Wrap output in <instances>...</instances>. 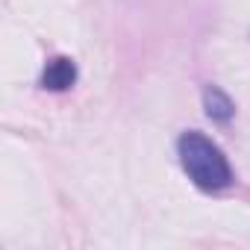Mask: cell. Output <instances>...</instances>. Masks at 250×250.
Returning a JSON list of instances; mask_svg holds the SVG:
<instances>
[{"instance_id": "cell-2", "label": "cell", "mask_w": 250, "mask_h": 250, "mask_svg": "<svg viewBox=\"0 0 250 250\" xmlns=\"http://www.w3.org/2000/svg\"><path fill=\"white\" fill-rule=\"evenodd\" d=\"M74 83H77V65H74V59L56 56V59L47 62V68L42 74V88H47V91H65Z\"/></svg>"}, {"instance_id": "cell-3", "label": "cell", "mask_w": 250, "mask_h": 250, "mask_svg": "<svg viewBox=\"0 0 250 250\" xmlns=\"http://www.w3.org/2000/svg\"><path fill=\"white\" fill-rule=\"evenodd\" d=\"M203 103H206V115H209L212 121H218V124H227V121L232 118V112H235L232 100H229L221 88H215V85H209V88L203 91Z\"/></svg>"}, {"instance_id": "cell-1", "label": "cell", "mask_w": 250, "mask_h": 250, "mask_svg": "<svg viewBox=\"0 0 250 250\" xmlns=\"http://www.w3.org/2000/svg\"><path fill=\"white\" fill-rule=\"evenodd\" d=\"M177 153H180V165L188 174V180L203 188V191H221L232 183V171L227 156L221 153V147L206 139L203 133H183L177 142Z\"/></svg>"}]
</instances>
